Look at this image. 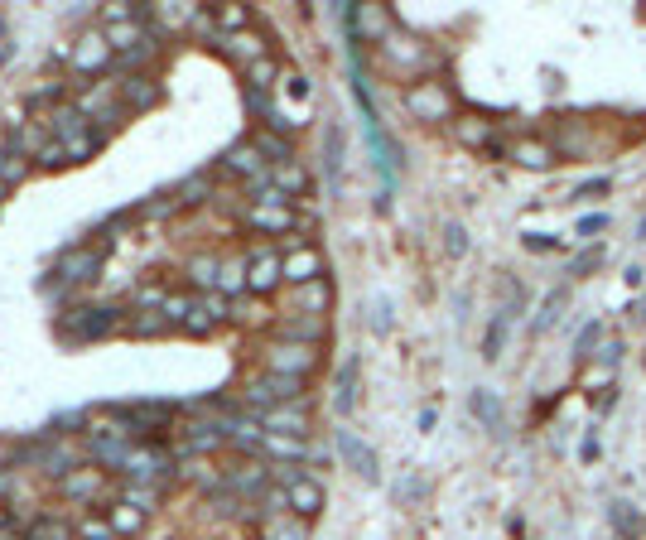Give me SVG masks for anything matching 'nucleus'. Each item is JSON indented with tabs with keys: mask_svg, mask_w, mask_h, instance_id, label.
Returning a JSON list of instances; mask_svg holds the SVG:
<instances>
[{
	"mask_svg": "<svg viewBox=\"0 0 646 540\" xmlns=\"http://www.w3.org/2000/svg\"><path fill=\"white\" fill-rule=\"evenodd\" d=\"M381 49V63H386V73H396L405 82H420V78H434V68H439V54H434V44H425L420 34H405L396 29Z\"/></svg>",
	"mask_w": 646,
	"mask_h": 540,
	"instance_id": "obj_1",
	"label": "nucleus"
},
{
	"mask_svg": "<svg viewBox=\"0 0 646 540\" xmlns=\"http://www.w3.org/2000/svg\"><path fill=\"white\" fill-rule=\"evenodd\" d=\"M126 319H121V309L116 304H73V309H63L58 314V338L63 343H92V338H107L111 328H121Z\"/></svg>",
	"mask_w": 646,
	"mask_h": 540,
	"instance_id": "obj_2",
	"label": "nucleus"
},
{
	"mask_svg": "<svg viewBox=\"0 0 646 540\" xmlns=\"http://www.w3.org/2000/svg\"><path fill=\"white\" fill-rule=\"evenodd\" d=\"M44 126H49V135L68 150V160H92V155L102 150V135L92 131V121H87L78 107H54L44 116Z\"/></svg>",
	"mask_w": 646,
	"mask_h": 540,
	"instance_id": "obj_3",
	"label": "nucleus"
},
{
	"mask_svg": "<svg viewBox=\"0 0 646 540\" xmlns=\"http://www.w3.org/2000/svg\"><path fill=\"white\" fill-rule=\"evenodd\" d=\"M401 102H405V111H410L415 121H425V126L454 121V107H458L454 87H449L444 78H420V82H410Z\"/></svg>",
	"mask_w": 646,
	"mask_h": 540,
	"instance_id": "obj_4",
	"label": "nucleus"
},
{
	"mask_svg": "<svg viewBox=\"0 0 646 540\" xmlns=\"http://www.w3.org/2000/svg\"><path fill=\"white\" fill-rule=\"evenodd\" d=\"M314 280H328V266H323V251L304 237H290L285 242V285L299 290V285H314Z\"/></svg>",
	"mask_w": 646,
	"mask_h": 540,
	"instance_id": "obj_5",
	"label": "nucleus"
},
{
	"mask_svg": "<svg viewBox=\"0 0 646 540\" xmlns=\"http://www.w3.org/2000/svg\"><path fill=\"white\" fill-rule=\"evenodd\" d=\"M78 111L87 116V121H97L102 131H116V126H126V121H131V111L121 107V97H116V82H97L92 92H82Z\"/></svg>",
	"mask_w": 646,
	"mask_h": 540,
	"instance_id": "obj_6",
	"label": "nucleus"
},
{
	"mask_svg": "<svg viewBox=\"0 0 646 540\" xmlns=\"http://www.w3.org/2000/svg\"><path fill=\"white\" fill-rule=\"evenodd\" d=\"M246 285H251V295H275L285 285V251L251 246V256H246Z\"/></svg>",
	"mask_w": 646,
	"mask_h": 540,
	"instance_id": "obj_7",
	"label": "nucleus"
},
{
	"mask_svg": "<svg viewBox=\"0 0 646 540\" xmlns=\"http://www.w3.org/2000/svg\"><path fill=\"white\" fill-rule=\"evenodd\" d=\"M319 367V348H304V343H285V338H275L266 343V372H280V377H309Z\"/></svg>",
	"mask_w": 646,
	"mask_h": 540,
	"instance_id": "obj_8",
	"label": "nucleus"
},
{
	"mask_svg": "<svg viewBox=\"0 0 646 540\" xmlns=\"http://www.w3.org/2000/svg\"><path fill=\"white\" fill-rule=\"evenodd\" d=\"M111 58H116V49L107 44V29H97V34L87 29V34H78V44L68 49V63H73V73H82V78L87 73H107Z\"/></svg>",
	"mask_w": 646,
	"mask_h": 540,
	"instance_id": "obj_9",
	"label": "nucleus"
},
{
	"mask_svg": "<svg viewBox=\"0 0 646 540\" xmlns=\"http://www.w3.org/2000/svg\"><path fill=\"white\" fill-rule=\"evenodd\" d=\"M97 270H102V251H63L54 266V280L49 285H58V290H68V285H87V280H97ZM44 285V290H49Z\"/></svg>",
	"mask_w": 646,
	"mask_h": 540,
	"instance_id": "obj_10",
	"label": "nucleus"
},
{
	"mask_svg": "<svg viewBox=\"0 0 646 540\" xmlns=\"http://www.w3.org/2000/svg\"><path fill=\"white\" fill-rule=\"evenodd\" d=\"M333 449H338V459L348 463L352 473L362 478V483H377L381 468H377V454H372V444H362L352 430H333Z\"/></svg>",
	"mask_w": 646,
	"mask_h": 540,
	"instance_id": "obj_11",
	"label": "nucleus"
},
{
	"mask_svg": "<svg viewBox=\"0 0 646 540\" xmlns=\"http://www.w3.org/2000/svg\"><path fill=\"white\" fill-rule=\"evenodd\" d=\"M222 319H227V299H222V295H193L189 314L179 319V328H184L189 338H208Z\"/></svg>",
	"mask_w": 646,
	"mask_h": 540,
	"instance_id": "obj_12",
	"label": "nucleus"
},
{
	"mask_svg": "<svg viewBox=\"0 0 646 540\" xmlns=\"http://www.w3.org/2000/svg\"><path fill=\"white\" fill-rule=\"evenodd\" d=\"M116 97H121V107L131 111H150V107H160V82L150 78V73H126V78H116Z\"/></svg>",
	"mask_w": 646,
	"mask_h": 540,
	"instance_id": "obj_13",
	"label": "nucleus"
},
{
	"mask_svg": "<svg viewBox=\"0 0 646 540\" xmlns=\"http://www.w3.org/2000/svg\"><path fill=\"white\" fill-rule=\"evenodd\" d=\"M217 174H232V179H261L266 174V160H261V150L251 145V140H237L232 150H222V160H217Z\"/></svg>",
	"mask_w": 646,
	"mask_h": 540,
	"instance_id": "obj_14",
	"label": "nucleus"
},
{
	"mask_svg": "<svg viewBox=\"0 0 646 540\" xmlns=\"http://www.w3.org/2000/svg\"><path fill=\"white\" fill-rule=\"evenodd\" d=\"M222 483L232 487L237 497H256V502H261V492L270 487V463H232V468L222 473Z\"/></svg>",
	"mask_w": 646,
	"mask_h": 540,
	"instance_id": "obj_15",
	"label": "nucleus"
},
{
	"mask_svg": "<svg viewBox=\"0 0 646 540\" xmlns=\"http://www.w3.org/2000/svg\"><path fill=\"white\" fill-rule=\"evenodd\" d=\"M111 410H116V415H126L140 434L169 425V415H174V405H169V401H131V405H111Z\"/></svg>",
	"mask_w": 646,
	"mask_h": 540,
	"instance_id": "obj_16",
	"label": "nucleus"
},
{
	"mask_svg": "<svg viewBox=\"0 0 646 540\" xmlns=\"http://www.w3.org/2000/svg\"><path fill=\"white\" fill-rule=\"evenodd\" d=\"M270 430L266 434H285V439H304L309 434V405L295 401V405H275L270 415H261Z\"/></svg>",
	"mask_w": 646,
	"mask_h": 540,
	"instance_id": "obj_17",
	"label": "nucleus"
},
{
	"mask_svg": "<svg viewBox=\"0 0 646 540\" xmlns=\"http://www.w3.org/2000/svg\"><path fill=\"white\" fill-rule=\"evenodd\" d=\"M328 304H333V285H328V280H314V285L290 290V309L304 314V319H328Z\"/></svg>",
	"mask_w": 646,
	"mask_h": 540,
	"instance_id": "obj_18",
	"label": "nucleus"
},
{
	"mask_svg": "<svg viewBox=\"0 0 646 540\" xmlns=\"http://www.w3.org/2000/svg\"><path fill=\"white\" fill-rule=\"evenodd\" d=\"M507 160L521 164V169H550V164L560 160V150L550 140H540V135H526V140H512V155Z\"/></svg>",
	"mask_w": 646,
	"mask_h": 540,
	"instance_id": "obj_19",
	"label": "nucleus"
},
{
	"mask_svg": "<svg viewBox=\"0 0 646 540\" xmlns=\"http://www.w3.org/2000/svg\"><path fill=\"white\" fill-rule=\"evenodd\" d=\"M242 217H246V227L251 232H270V237H290L295 232V213L290 208H242Z\"/></svg>",
	"mask_w": 646,
	"mask_h": 540,
	"instance_id": "obj_20",
	"label": "nucleus"
},
{
	"mask_svg": "<svg viewBox=\"0 0 646 540\" xmlns=\"http://www.w3.org/2000/svg\"><path fill=\"white\" fill-rule=\"evenodd\" d=\"M343 155H348V145H343V126L333 121L328 131H323V174H328V189L338 193L343 189Z\"/></svg>",
	"mask_w": 646,
	"mask_h": 540,
	"instance_id": "obj_21",
	"label": "nucleus"
},
{
	"mask_svg": "<svg viewBox=\"0 0 646 540\" xmlns=\"http://www.w3.org/2000/svg\"><path fill=\"white\" fill-rule=\"evenodd\" d=\"M468 410H473V420H478L487 434H507V410L497 401V391H473V396H468Z\"/></svg>",
	"mask_w": 646,
	"mask_h": 540,
	"instance_id": "obj_22",
	"label": "nucleus"
},
{
	"mask_svg": "<svg viewBox=\"0 0 646 540\" xmlns=\"http://www.w3.org/2000/svg\"><path fill=\"white\" fill-rule=\"evenodd\" d=\"M275 338L304 343V348H319L323 338H328V319H304V314H295V319H285V324L275 328Z\"/></svg>",
	"mask_w": 646,
	"mask_h": 540,
	"instance_id": "obj_23",
	"label": "nucleus"
},
{
	"mask_svg": "<svg viewBox=\"0 0 646 540\" xmlns=\"http://www.w3.org/2000/svg\"><path fill=\"white\" fill-rule=\"evenodd\" d=\"M58 487H63V497H73V502L107 497V478H102V468H78V473H68Z\"/></svg>",
	"mask_w": 646,
	"mask_h": 540,
	"instance_id": "obj_24",
	"label": "nucleus"
},
{
	"mask_svg": "<svg viewBox=\"0 0 646 540\" xmlns=\"http://www.w3.org/2000/svg\"><path fill=\"white\" fill-rule=\"evenodd\" d=\"M290 492V516H299V521H314V516L323 512V487L314 483V478H299L295 487H285Z\"/></svg>",
	"mask_w": 646,
	"mask_h": 540,
	"instance_id": "obj_25",
	"label": "nucleus"
},
{
	"mask_svg": "<svg viewBox=\"0 0 646 540\" xmlns=\"http://www.w3.org/2000/svg\"><path fill=\"white\" fill-rule=\"evenodd\" d=\"M608 521H613V536L618 540H642L646 536V516L632 502H608Z\"/></svg>",
	"mask_w": 646,
	"mask_h": 540,
	"instance_id": "obj_26",
	"label": "nucleus"
},
{
	"mask_svg": "<svg viewBox=\"0 0 646 540\" xmlns=\"http://www.w3.org/2000/svg\"><path fill=\"white\" fill-rule=\"evenodd\" d=\"M603 261H608V246H603V242L579 246V251L565 261V280H589V275H598V270H603Z\"/></svg>",
	"mask_w": 646,
	"mask_h": 540,
	"instance_id": "obj_27",
	"label": "nucleus"
},
{
	"mask_svg": "<svg viewBox=\"0 0 646 540\" xmlns=\"http://www.w3.org/2000/svg\"><path fill=\"white\" fill-rule=\"evenodd\" d=\"M222 54H232L242 68H251V63L270 58V49H266V39H261V34H251V29H246V34H227V39H222Z\"/></svg>",
	"mask_w": 646,
	"mask_h": 540,
	"instance_id": "obj_28",
	"label": "nucleus"
},
{
	"mask_svg": "<svg viewBox=\"0 0 646 540\" xmlns=\"http://www.w3.org/2000/svg\"><path fill=\"white\" fill-rule=\"evenodd\" d=\"M251 145L261 150V160H266L270 169H280V164H290V160H295V145H290V135L266 131V126H261V131L251 135Z\"/></svg>",
	"mask_w": 646,
	"mask_h": 540,
	"instance_id": "obj_29",
	"label": "nucleus"
},
{
	"mask_svg": "<svg viewBox=\"0 0 646 540\" xmlns=\"http://www.w3.org/2000/svg\"><path fill=\"white\" fill-rule=\"evenodd\" d=\"M454 135L463 140V145H468V150H478V155H483L487 145L497 140V135H492V121L473 116V111H468V116H454Z\"/></svg>",
	"mask_w": 646,
	"mask_h": 540,
	"instance_id": "obj_30",
	"label": "nucleus"
},
{
	"mask_svg": "<svg viewBox=\"0 0 646 540\" xmlns=\"http://www.w3.org/2000/svg\"><path fill=\"white\" fill-rule=\"evenodd\" d=\"M126 333H131V338H160V333H169V319H164L160 309H131V314H126Z\"/></svg>",
	"mask_w": 646,
	"mask_h": 540,
	"instance_id": "obj_31",
	"label": "nucleus"
},
{
	"mask_svg": "<svg viewBox=\"0 0 646 540\" xmlns=\"http://www.w3.org/2000/svg\"><path fill=\"white\" fill-rule=\"evenodd\" d=\"M352 405H357V357H348V362L338 367V381H333V410H338V415H352Z\"/></svg>",
	"mask_w": 646,
	"mask_h": 540,
	"instance_id": "obj_32",
	"label": "nucleus"
},
{
	"mask_svg": "<svg viewBox=\"0 0 646 540\" xmlns=\"http://www.w3.org/2000/svg\"><path fill=\"white\" fill-rule=\"evenodd\" d=\"M565 309H569V285H555L550 295L540 299V314H536V324H531V333H550V328L560 324Z\"/></svg>",
	"mask_w": 646,
	"mask_h": 540,
	"instance_id": "obj_33",
	"label": "nucleus"
},
{
	"mask_svg": "<svg viewBox=\"0 0 646 540\" xmlns=\"http://www.w3.org/2000/svg\"><path fill=\"white\" fill-rule=\"evenodd\" d=\"M270 184L285 193V198H304L309 193V174H304L299 160H290V164H280V169H270Z\"/></svg>",
	"mask_w": 646,
	"mask_h": 540,
	"instance_id": "obj_34",
	"label": "nucleus"
},
{
	"mask_svg": "<svg viewBox=\"0 0 646 540\" xmlns=\"http://www.w3.org/2000/svg\"><path fill=\"white\" fill-rule=\"evenodd\" d=\"M603 343H608V328H603V319H589V324L579 328V338H574V362H579V367H584V362H593Z\"/></svg>",
	"mask_w": 646,
	"mask_h": 540,
	"instance_id": "obj_35",
	"label": "nucleus"
},
{
	"mask_svg": "<svg viewBox=\"0 0 646 540\" xmlns=\"http://www.w3.org/2000/svg\"><path fill=\"white\" fill-rule=\"evenodd\" d=\"M107 526H111V536H140L145 512H140V507H131V502H111V507H107Z\"/></svg>",
	"mask_w": 646,
	"mask_h": 540,
	"instance_id": "obj_36",
	"label": "nucleus"
},
{
	"mask_svg": "<svg viewBox=\"0 0 646 540\" xmlns=\"http://www.w3.org/2000/svg\"><path fill=\"white\" fill-rule=\"evenodd\" d=\"M261 540H309V521H299V516L261 521Z\"/></svg>",
	"mask_w": 646,
	"mask_h": 540,
	"instance_id": "obj_37",
	"label": "nucleus"
},
{
	"mask_svg": "<svg viewBox=\"0 0 646 540\" xmlns=\"http://www.w3.org/2000/svg\"><path fill=\"white\" fill-rule=\"evenodd\" d=\"M227 434L217 430V420H208V425H189L184 430V454H208V449H217Z\"/></svg>",
	"mask_w": 646,
	"mask_h": 540,
	"instance_id": "obj_38",
	"label": "nucleus"
},
{
	"mask_svg": "<svg viewBox=\"0 0 646 540\" xmlns=\"http://www.w3.org/2000/svg\"><path fill=\"white\" fill-rule=\"evenodd\" d=\"M25 174H29V155L20 150V145H15V140H10V145L0 150V184L10 189V184H20Z\"/></svg>",
	"mask_w": 646,
	"mask_h": 540,
	"instance_id": "obj_39",
	"label": "nucleus"
},
{
	"mask_svg": "<svg viewBox=\"0 0 646 540\" xmlns=\"http://www.w3.org/2000/svg\"><path fill=\"white\" fill-rule=\"evenodd\" d=\"M251 285H246V256L242 261H222V275H217V295L222 299H237L246 295Z\"/></svg>",
	"mask_w": 646,
	"mask_h": 540,
	"instance_id": "obj_40",
	"label": "nucleus"
},
{
	"mask_svg": "<svg viewBox=\"0 0 646 540\" xmlns=\"http://www.w3.org/2000/svg\"><path fill=\"white\" fill-rule=\"evenodd\" d=\"M217 275H222V261H217V256H193L189 261V285L193 290H217Z\"/></svg>",
	"mask_w": 646,
	"mask_h": 540,
	"instance_id": "obj_41",
	"label": "nucleus"
},
{
	"mask_svg": "<svg viewBox=\"0 0 646 540\" xmlns=\"http://www.w3.org/2000/svg\"><path fill=\"white\" fill-rule=\"evenodd\" d=\"M213 25H217V34H246V25H251V10H246V5H217Z\"/></svg>",
	"mask_w": 646,
	"mask_h": 540,
	"instance_id": "obj_42",
	"label": "nucleus"
},
{
	"mask_svg": "<svg viewBox=\"0 0 646 540\" xmlns=\"http://www.w3.org/2000/svg\"><path fill=\"white\" fill-rule=\"evenodd\" d=\"M507 328H512V319H507V314L497 309V314H492V324H487V333H483V357H487V362H497V357H502Z\"/></svg>",
	"mask_w": 646,
	"mask_h": 540,
	"instance_id": "obj_43",
	"label": "nucleus"
},
{
	"mask_svg": "<svg viewBox=\"0 0 646 540\" xmlns=\"http://www.w3.org/2000/svg\"><path fill=\"white\" fill-rule=\"evenodd\" d=\"M184 208H198V203H208L213 198V184H208V174H189L184 184H179V193H174Z\"/></svg>",
	"mask_w": 646,
	"mask_h": 540,
	"instance_id": "obj_44",
	"label": "nucleus"
},
{
	"mask_svg": "<svg viewBox=\"0 0 646 540\" xmlns=\"http://www.w3.org/2000/svg\"><path fill=\"white\" fill-rule=\"evenodd\" d=\"M246 82H251L256 92H270V87L280 82V63H275V58H261V63H251V68H246Z\"/></svg>",
	"mask_w": 646,
	"mask_h": 540,
	"instance_id": "obj_45",
	"label": "nucleus"
},
{
	"mask_svg": "<svg viewBox=\"0 0 646 540\" xmlns=\"http://www.w3.org/2000/svg\"><path fill=\"white\" fill-rule=\"evenodd\" d=\"M155 497H160V483H131L121 502H131V507H140V512H155Z\"/></svg>",
	"mask_w": 646,
	"mask_h": 540,
	"instance_id": "obj_46",
	"label": "nucleus"
},
{
	"mask_svg": "<svg viewBox=\"0 0 646 540\" xmlns=\"http://www.w3.org/2000/svg\"><path fill=\"white\" fill-rule=\"evenodd\" d=\"M49 140H54V135H49V126H25V131L15 135V145H20V150H25L29 160H34V155H39V150H44V145H49Z\"/></svg>",
	"mask_w": 646,
	"mask_h": 540,
	"instance_id": "obj_47",
	"label": "nucleus"
},
{
	"mask_svg": "<svg viewBox=\"0 0 646 540\" xmlns=\"http://www.w3.org/2000/svg\"><path fill=\"white\" fill-rule=\"evenodd\" d=\"M261 449L280 454V459H304V439H285V434H266V444H261Z\"/></svg>",
	"mask_w": 646,
	"mask_h": 540,
	"instance_id": "obj_48",
	"label": "nucleus"
},
{
	"mask_svg": "<svg viewBox=\"0 0 646 540\" xmlns=\"http://www.w3.org/2000/svg\"><path fill=\"white\" fill-rule=\"evenodd\" d=\"M608 189H613V179H608V174H598V179H584V184L574 189V203H593V198H608Z\"/></svg>",
	"mask_w": 646,
	"mask_h": 540,
	"instance_id": "obj_49",
	"label": "nucleus"
},
{
	"mask_svg": "<svg viewBox=\"0 0 646 540\" xmlns=\"http://www.w3.org/2000/svg\"><path fill=\"white\" fill-rule=\"evenodd\" d=\"M444 251H449L454 261L468 251V232H463V222H444Z\"/></svg>",
	"mask_w": 646,
	"mask_h": 540,
	"instance_id": "obj_50",
	"label": "nucleus"
},
{
	"mask_svg": "<svg viewBox=\"0 0 646 540\" xmlns=\"http://www.w3.org/2000/svg\"><path fill=\"white\" fill-rule=\"evenodd\" d=\"M608 227H613V217H608V213H589V217H579L574 237H584V242H589V237H598V232H608Z\"/></svg>",
	"mask_w": 646,
	"mask_h": 540,
	"instance_id": "obj_51",
	"label": "nucleus"
},
{
	"mask_svg": "<svg viewBox=\"0 0 646 540\" xmlns=\"http://www.w3.org/2000/svg\"><path fill=\"white\" fill-rule=\"evenodd\" d=\"M622 352H627V343H622V338H608V343L598 348V357H593V362H598L603 372H613V367L622 362Z\"/></svg>",
	"mask_w": 646,
	"mask_h": 540,
	"instance_id": "obj_52",
	"label": "nucleus"
},
{
	"mask_svg": "<svg viewBox=\"0 0 646 540\" xmlns=\"http://www.w3.org/2000/svg\"><path fill=\"white\" fill-rule=\"evenodd\" d=\"M34 164H39V169H58V164H68V150H63L58 140H49V145L34 155Z\"/></svg>",
	"mask_w": 646,
	"mask_h": 540,
	"instance_id": "obj_53",
	"label": "nucleus"
},
{
	"mask_svg": "<svg viewBox=\"0 0 646 540\" xmlns=\"http://www.w3.org/2000/svg\"><path fill=\"white\" fill-rule=\"evenodd\" d=\"M521 246H526V251H560V237H550V232H526V237H521Z\"/></svg>",
	"mask_w": 646,
	"mask_h": 540,
	"instance_id": "obj_54",
	"label": "nucleus"
},
{
	"mask_svg": "<svg viewBox=\"0 0 646 540\" xmlns=\"http://www.w3.org/2000/svg\"><path fill=\"white\" fill-rule=\"evenodd\" d=\"M367 324L377 328V333H386V328H391V299H386V295L372 299V319H367Z\"/></svg>",
	"mask_w": 646,
	"mask_h": 540,
	"instance_id": "obj_55",
	"label": "nucleus"
},
{
	"mask_svg": "<svg viewBox=\"0 0 646 540\" xmlns=\"http://www.w3.org/2000/svg\"><path fill=\"white\" fill-rule=\"evenodd\" d=\"M613 405H618V386L608 381V386H603V391L593 396V410H598V415H613Z\"/></svg>",
	"mask_w": 646,
	"mask_h": 540,
	"instance_id": "obj_56",
	"label": "nucleus"
},
{
	"mask_svg": "<svg viewBox=\"0 0 646 540\" xmlns=\"http://www.w3.org/2000/svg\"><path fill=\"white\" fill-rule=\"evenodd\" d=\"M174 208H179V198H160V203H145V208H140V217H169Z\"/></svg>",
	"mask_w": 646,
	"mask_h": 540,
	"instance_id": "obj_57",
	"label": "nucleus"
},
{
	"mask_svg": "<svg viewBox=\"0 0 646 540\" xmlns=\"http://www.w3.org/2000/svg\"><path fill=\"white\" fill-rule=\"evenodd\" d=\"M622 280H627L632 290H642V285H646V266H627V275H622Z\"/></svg>",
	"mask_w": 646,
	"mask_h": 540,
	"instance_id": "obj_58",
	"label": "nucleus"
},
{
	"mask_svg": "<svg viewBox=\"0 0 646 540\" xmlns=\"http://www.w3.org/2000/svg\"><path fill=\"white\" fill-rule=\"evenodd\" d=\"M579 454H584V463H593V459H598V439H593V434H589V439H584V449H579Z\"/></svg>",
	"mask_w": 646,
	"mask_h": 540,
	"instance_id": "obj_59",
	"label": "nucleus"
},
{
	"mask_svg": "<svg viewBox=\"0 0 646 540\" xmlns=\"http://www.w3.org/2000/svg\"><path fill=\"white\" fill-rule=\"evenodd\" d=\"M632 324H646V295L637 299V309H632Z\"/></svg>",
	"mask_w": 646,
	"mask_h": 540,
	"instance_id": "obj_60",
	"label": "nucleus"
},
{
	"mask_svg": "<svg viewBox=\"0 0 646 540\" xmlns=\"http://www.w3.org/2000/svg\"><path fill=\"white\" fill-rule=\"evenodd\" d=\"M637 237H646V217H642V222H637Z\"/></svg>",
	"mask_w": 646,
	"mask_h": 540,
	"instance_id": "obj_61",
	"label": "nucleus"
},
{
	"mask_svg": "<svg viewBox=\"0 0 646 540\" xmlns=\"http://www.w3.org/2000/svg\"><path fill=\"white\" fill-rule=\"evenodd\" d=\"M0 198H5V184H0Z\"/></svg>",
	"mask_w": 646,
	"mask_h": 540,
	"instance_id": "obj_62",
	"label": "nucleus"
},
{
	"mask_svg": "<svg viewBox=\"0 0 646 540\" xmlns=\"http://www.w3.org/2000/svg\"><path fill=\"white\" fill-rule=\"evenodd\" d=\"M642 15H646V10H642Z\"/></svg>",
	"mask_w": 646,
	"mask_h": 540,
	"instance_id": "obj_63",
	"label": "nucleus"
}]
</instances>
